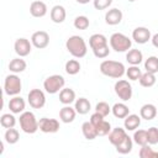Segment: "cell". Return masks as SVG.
<instances>
[{"label": "cell", "instance_id": "obj_1", "mask_svg": "<svg viewBox=\"0 0 158 158\" xmlns=\"http://www.w3.org/2000/svg\"><path fill=\"white\" fill-rule=\"evenodd\" d=\"M65 48L74 58H83L86 56V52H88V46H86L84 38L78 35L70 36L67 40Z\"/></svg>", "mask_w": 158, "mask_h": 158}, {"label": "cell", "instance_id": "obj_2", "mask_svg": "<svg viewBox=\"0 0 158 158\" xmlns=\"http://www.w3.org/2000/svg\"><path fill=\"white\" fill-rule=\"evenodd\" d=\"M100 72L105 77L120 79L121 77H123V74H126V68L121 62L106 59L100 63Z\"/></svg>", "mask_w": 158, "mask_h": 158}, {"label": "cell", "instance_id": "obj_3", "mask_svg": "<svg viewBox=\"0 0 158 158\" xmlns=\"http://www.w3.org/2000/svg\"><path fill=\"white\" fill-rule=\"evenodd\" d=\"M19 122H20L21 130H22L25 133L32 135V133L37 132V130H40V127H38V121H37L35 114L31 112V111H23L22 114H20Z\"/></svg>", "mask_w": 158, "mask_h": 158}, {"label": "cell", "instance_id": "obj_4", "mask_svg": "<svg viewBox=\"0 0 158 158\" xmlns=\"http://www.w3.org/2000/svg\"><path fill=\"white\" fill-rule=\"evenodd\" d=\"M109 42H110L111 49H114L115 52H127L128 49H131V46H132V41L121 32L112 33Z\"/></svg>", "mask_w": 158, "mask_h": 158}, {"label": "cell", "instance_id": "obj_5", "mask_svg": "<svg viewBox=\"0 0 158 158\" xmlns=\"http://www.w3.org/2000/svg\"><path fill=\"white\" fill-rule=\"evenodd\" d=\"M21 90H22V83H21L20 77L15 73L9 74L5 78V81H4L5 94L9 95V96H16L21 93Z\"/></svg>", "mask_w": 158, "mask_h": 158}, {"label": "cell", "instance_id": "obj_6", "mask_svg": "<svg viewBox=\"0 0 158 158\" xmlns=\"http://www.w3.org/2000/svg\"><path fill=\"white\" fill-rule=\"evenodd\" d=\"M64 84H65V79L60 74H53L44 79L43 89L48 94H57L64 88Z\"/></svg>", "mask_w": 158, "mask_h": 158}, {"label": "cell", "instance_id": "obj_7", "mask_svg": "<svg viewBox=\"0 0 158 158\" xmlns=\"http://www.w3.org/2000/svg\"><path fill=\"white\" fill-rule=\"evenodd\" d=\"M115 93L116 95L122 100V101H128L132 98V85L125 80V79H120L115 83Z\"/></svg>", "mask_w": 158, "mask_h": 158}, {"label": "cell", "instance_id": "obj_8", "mask_svg": "<svg viewBox=\"0 0 158 158\" xmlns=\"http://www.w3.org/2000/svg\"><path fill=\"white\" fill-rule=\"evenodd\" d=\"M28 104L32 109H42L46 105V95L41 89H32L27 95Z\"/></svg>", "mask_w": 158, "mask_h": 158}, {"label": "cell", "instance_id": "obj_9", "mask_svg": "<svg viewBox=\"0 0 158 158\" xmlns=\"http://www.w3.org/2000/svg\"><path fill=\"white\" fill-rule=\"evenodd\" d=\"M38 127H40V131H42L43 133H56L59 131L60 125H59V121L56 118L42 117L38 121Z\"/></svg>", "mask_w": 158, "mask_h": 158}, {"label": "cell", "instance_id": "obj_10", "mask_svg": "<svg viewBox=\"0 0 158 158\" xmlns=\"http://www.w3.org/2000/svg\"><path fill=\"white\" fill-rule=\"evenodd\" d=\"M31 43L38 49H43L49 44V35L46 31H36L31 36Z\"/></svg>", "mask_w": 158, "mask_h": 158}, {"label": "cell", "instance_id": "obj_11", "mask_svg": "<svg viewBox=\"0 0 158 158\" xmlns=\"http://www.w3.org/2000/svg\"><path fill=\"white\" fill-rule=\"evenodd\" d=\"M14 49L16 52V54L19 57H26L31 53V49H32V43L25 38V37H21V38H17L14 43Z\"/></svg>", "mask_w": 158, "mask_h": 158}, {"label": "cell", "instance_id": "obj_12", "mask_svg": "<svg viewBox=\"0 0 158 158\" xmlns=\"http://www.w3.org/2000/svg\"><path fill=\"white\" fill-rule=\"evenodd\" d=\"M151 38L152 35L147 27H136L132 31V40L138 44H144L148 41H151Z\"/></svg>", "mask_w": 158, "mask_h": 158}, {"label": "cell", "instance_id": "obj_13", "mask_svg": "<svg viewBox=\"0 0 158 158\" xmlns=\"http://www.w3.org/2000/svg\"><path fill=\"white\" fill-rule=\"evenodd\" d=\"M47 10H48V9H47V5H46L43 1H41V0L32 1L31 5H30V14H31L33 17H37V19L46 16Z\"/></svg>", "mask_w": 158, "mask_h": 158}, {"label": "cell", "instance_id": "obj_14", "mask_svg": "<svg viewBox=\"0 0 158 158\" xmlns=\"http://www.w3.org/2000/svg\"><path fill=\"white\" fill-rule=\"evenodd\" d=\"M121 21H122V11L116 7L107 10V12L105 14V22L110 26L118 25Z\"/></svg>", "mask_w": 158, "mask_h": 158}, {"label": "cell", "instance_id": "obj_15", "mask_svg": "<svg viewBox=\"0 0 158 158\" xmlns=\"http://www.w3.org/2000/svg\"><path fill=\"white\" fill-rule=\"evenodd\" d=\"M77 111L74 107H70V105H64L60 110H59V118L63 123H70L75 120L77 116Z\"/></svg>", "mask_w": 158, "mask_h": 158}, {"label": "cell", "instance_id": "obj_16", "mask_svg": "<svg viewBox=\"0 0 158 158\" xmlns=\"http://www.w3.org/2000/svg\"><path fill=\"white\" fill-rule=\"evenodd\" d=\"M89 46H90L91 51H95V49H99V48H102V47L109 46V42H107V38L104 35H101V33H94L89 38Z\"/></svg>", "mask_w": 158, "mask_h": 158}, {"label": "cell", "instance_id": "obj_17", "mask_svg": "<svg viewBox=\"0 0 158 158\" xmlns=\"http://www.w3.org/2000/svg\"><path fill=\"white\" fill-rule=\"evenodd\" d=\"M127 133H126V128H122V127H115L110 131L109 133V141L111 144L114 146H117L118 143H121L125 138H126Z\"/></svg>", "mask_w": 158, "mask_h": 158}, {"label": "cell", "instance_id": "obj_18", "mask_svg": "<svg viewBox=\"0 0 158 158\" xmlns=\"http://www.w3.org/2000/svg\"><path fill=\"white\" fill-rule=\"evenodd\" d=\"M51 20L54 22V23H62L64 22L65 17H67V11L64 9V6L62 5H54L52 9H51Z\"/></svg>", "mask_w": 158, "mask_h": 158}, {"label": "cell", "instance_id": "obj_19", "mask_svg": "<svg viewBox=\"0 0 158 158\" xmlns=\"http://www.w3.org/2000/svg\"><path fill=\"white\" fill-rule=\"evenodd\" d=\"M26 107V102L21 96H14L10 99L9 101V109L12 114H22L25 111Z\"/></svg>", "mask_w": 158, "mask_h": 158}, {"label": "cell", "instance_id": "obj_20", "mask_svg": "<svg viewBox=\"0 0 158 158\" xmlns=\"http://www.w3.org/2000/svg\"><path fill=\"white\" fill-rule=\"evenodd\" d=\"M141 125V116L136 114H128L123 120V126L126 131H135Z\"/></svg>", "mask_w": 158, "mask_h": 158}, {"label": "cell", "instance_id": "obj_21", "mask_svg": "<svg viewBox=\"0 0 158 158\" xmlns=\"http://www.w3.org/2000/svg\"><path fill=\"white\" fill-rule=\"evenodd\" d=\"M139 116L146 121H151L157 116V107L153 104H144L139 109Z\"/></svg>", "mask_w": 158, "mask_h": 158}, {"label": "cell", "instance_id": "obj_22", "mask_svg": "<svg viewBox=\"0 0 158 158\" xmlns=\"http://www.w3.org/2000/svg\"><path fill=\"white\" fill-rule=\"evenodd\" d=\"M75 91L70 88H63L59 91V101L63 105H70L72 102H75Z\"/></svg>", "mask_w": 158, "mask_h": 158}, {"label": "cell", "instance_id": "obj_23", "mask_svg": "<svg viewBox=\"0 0 158 158\" xmlns=\"http://www.w3.org/2000/svg\"><path fill=\"white\" fill-rule=\"evenodd\" d=\"M126 60L131 64V65H139L143 60V54L139 49H128L126 53Z\"/></svg>", "mask_w": 158, "mask_h": 158}, {"label": "cell", "instance_id": "obj_24", "mask_svg": "<svg viewBox=\"0 0 158 158\" xmlns=\"http://www.w3.org/2000/svg\"><path fill=\"white\" fill-rule=\"evenodd\" d=\"M26 67H27V64H26L25 59H22V57L14 58V59L10 60V63H9V70H10L11 73H15V74L25 72Z\"/></svg>", "mask_w": 158, "mask_h": 158}, {"label": "cell", "instance_id": "obj_25", "mask_svg": "<svg viewBox=\"0 0 158 158\" xmlns=\"http://www.w3.org/2000/svg\"><path fill=\"white\" fill-rule=\"evenodd\" d=\"M74 109L75 111L79 114V115H86L90 109H91V104L88 99L85 98H79L75 100V104H74Z\"/></svg>", "mask_w": 158, "mask_h": 158}, {"label": "cell", "instance_id": "obj_26", "mask_svg": "<svg viewBox=\"0 0 158 158\" xmlns=\"http://www.w3.org/2000/svg\"><path fill=\"white\" fill-rule=\"evenodd\" d=\"M81 132H83V136L88 139V141H93L98 137V132H96V127L90 122V121H86L81 125Z\"/></svg>", "mask_w": 158, "mask_h": 158}, {"label": "cell", "instance_id": "obj_27", "mask_svg": "<svg viewBox=\"0 0 158 158\" xmlns=\"http://www.w3.org/2000/svg\"><path fill=\"white\" fill-rule=\"evenodd\" d=\"M111 112L117 118H125L130 114V109L125 102H116L111 107Z\"/></svg>", "mask_w": 158, "mask_h": 158}, {"label": "cell", "instance_id": "obj_28", "mask_svg": "<svg viewBox=\"0 0 158 158\" xmlns=\"http://www.w3.org/2000/svg\"><path fill=\"white\" fill-rule=\"evenodd\" d=\"M115 147H116V152H117V153H120V154H127V153H130V152L132 151L133 139L127 135L126 138H125L121 143H118L117 146H115Z\"/></svg>", "mask_w": 158, "mask_h": 158}, {"label": "cell", "instance_id": "obj_29", "mask_svg": "<svg viewBox=\"0 0 158 158\" xmlns=\"http://www.w3.org/2000/svg\"><path fill=\"white\" fill-rule=\"evenodd\" d=\"M138 81L143 88H151V86H153L156 84V74L149 73V72L142 73V75L138 79Z\"/></svg>", "mask_w": 158, "mask_h": 158}, {"label": "cell", "instance_id": "obj_30", "mask_svg": "<svg viewBox=\"0 0 158 158\" xmlns=\"http://www.w3.org/2000/svg\"><path fill=\"white\" fill-rule=\"evenodd\" d=\"M4 138H5V142L9 143V144H15L19 142L20 139V133L16 128L11 127V128H6V132L4 135Z\"/></svg>", "mask_w": 158, "mask_h": 158}, {"label": "cell", "instance_id": "obj_31", "mask_svg": "<svg viewBox=\"0 0 158 158\" xmlns=\"http://www.w3.org/2000/svg\"><path fill=\"white\" fill-rule=\"evenodd\" d=\"M133 142L138 146H144L148 143V136H147V130H135L133 137H132Z\"/></svg>", "mask_w": 158, "mask_h": 158}, {"label": "cell", "instance_id": "obj_32", "mask_svg": "<svg viewBox=\"0 0 158 158\" xmlns=\"http://www.w3.org/2000/svg\"><path fill=\"white\" fill-rule=\"evenodd\" d=\"M80 68H81V65H80L79 60H77V59H69V60L65 63V67H64L67 74H69V75H75V74H78V73L80 72Z\"/></svg>", "mask_w": 158, "mask_h": 158}, {"label": "cell", "instance_id": "obj_33", "mask_svg": "<svg viewBox=\"0 0 158 158\" xmlns=\"http://www.w3.org/2000/svg\"><path fill=\"white\" fill-rule=\"evenodd\" d=\"M15 114H2L1 117H0V125L4 127V128H11V127H15L16 125V117L14 116Z\"/></svg>", "mask_w": 158, "mask_h": 158}, {"label": "cell", "instance_id": "obj_34", "mask_svg": "<svg viewBox=\"0 0 158 158\" xmlns=\"http://www.w3.org/2000/svg\"><path fill=\"white\" fill-rule=\"evenodd\" d=\"M144 69H146V72H149L153 74L158 73V57H156V56L148 57L144 60Z\"/></svg>", "mask_w": 158, "mask_h": 158}, {"label": "cell", "instance_id": "obj_35", "mask_svg": "<svg viewBox=\"0 0 158 158\" xmlns=\"http://www.w3.org/2000/svg\"><path fill=\"white\" fill-rule=\"evenodd\" d=\"M138 156L141 158H158V152L153 151V148L149 147V143H147L144 146H141Z\"/></svg>", "mask_w": 158, "mask_h": 158}, {"label": "cell", "instance_id": "obj_36", "mask_svg": "<svg viewBox=\"0 0 158 158\" xmlns=\"http://www.w3.org/2000/svg\"><path fill=\"white\" fill-rule=\"evenodd\" d=\"M126 75H127V78L130 80H133L135 81V80H138L141 78L142 72H141V69H139L138 65H131V67H128L126 69Z\"/></svg>", "mask_w": 158, "mask_h": 158}, {"label": "cell", "instance_id": "obj_37", "mask_svg": "<svg viewBox=\"0 0 158 158\" xmlns=\"http://www.w3.org/2000/svg\"><path fill=\"white\" fill-rule=\"evenodd\" d=\"M90 25V21L86 16L84 15H80V16H77L74 19V27L77 30H86Z\"/></svg>", "mask_w": 158, "mask_h": 158}, {"label": "cell", "instance_id": "obj_38", "mask_svg": "<svg viewBox=\"0 0 158 158\" xmlns=\"http://www.w3.org/2000/svg\"><path fill=\"white\" fill-rule=\"evenodd\" d=\"M111 130H112V128H111L110 122H107V121H105V120H102V121L96 126L98 136H106V135L110 133Z\"/></svg>", "mask_w": 158, "mask_h": 158}, {"label": "cell", "instance_id": "obj_39", "mask_svg": "<svg viewBox=\"0 0 158 158\" xmlns=\"http://www.w3.org/2000/svg\"><path fill=\"white\" fill-rule=\"evenodd\" d=\"M95 111L99 112L100 115H102L104 117H106L111 112V107L106 101H99L96 104V106H95Z\"/></svg>", "mask_w": 158, "mask_h": 158}, {"label": "cell", "instance_id": "obj_40", "mask_svg": "<svg viewBox=\"0 0 158 158\" xmlns=\"http://www.w3.org/2000/svg\"><path fill=\"white\" fill-rule=\"evenodd\" d=\"M147 136H148V143L149 144H157L158 143V128L152 126L147 130Z\"/></svg>", "mask_w": 158, "mask_h": 158}, {"label": "cell", "instance_id": "obj_41", "mask_svg": "<svg viewBox=\"0 0 158 158\" xmlns=\"http://www.w3.org/2000/svg\"><path fill=\"white\" fill-rule=\"evenodd\" d=\"M112 4V0H94L93 1V5L96 10H105V9H109L110 5Z\"/></svg>", "mask_w": 158, "mask_h": 158}, {"label": "cell", "instance_id": "obj_42", "mask_svg": "<svg viewBox=\"0 0 158 158\" xmlns=\"http://www.w3.org/2000/svg\"><path fill=\"white\" fill-rule=\"evenodd\" d=\"M93 53H94V56H95L96 58L102 59V58H106V57L109 56L110 49H109V46H106V47H102V48H99V49L93 51Z\"/></svg>", "mask_w": 158, "mask_h": 158}, {"label": "cell", "instance_id": "obj_43", "mask_svg": "<svg viewBox=\"0 0 158 158\" xmlns=\"http://www.w3.org/2000/svg\"><path fill=\"white\" fill-rule=\"evenodd\" d=\"M104 118H105V117H104L102 115H100L99 112H96V111H95V112H94V114L90 116V122H91V123H93V125L96 127V126H98V125H99V123H100V122H101Z\"/></svg>", "mask_w": 158, "mask_h": 158}, {"label": "cell", "instance_id": "obj_44", "mask_svg": "<svg viewBox=\"0 0 158 158\" xmlns=\"http://www.w3.org/2000/svg\"><path fill=\"white\" fill-rule=\"evenodd\" d=\"M151 41H152V44H153L156 48H158V33L153 35L152 38H151Z\"/></svg>", "mask_w": 158, "mask_h": 158}, {"label": "cell", "instance_id": "obj_45", "mask_svg": "<svg viewBox=\"0 0 158 158\" xmlns=\"http://www.w3.org/2000/svg\"><path fill=\"white\" fill-rule=\"evenodd\" d=\"M75 1L79 2V4H83V5H84V4H88V2L91 1V0H75Z\"/></svg>", "mask_w": 158, "mask_h": 158}, {"label": "cell", "instance_id": "obj_46", "mask_svg": "<svg viewBox=\"0 0 158 158\" xmlns=\"http://www.w3.org/2000/svg\"><path fill=\"white\" fill-rule=\"evenodd\" d=\"M128 1H130V2H133V1H136V0H128Z\"/></svg>", "mask_w": 158, "mask_h": 158}]
</instances>
